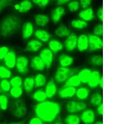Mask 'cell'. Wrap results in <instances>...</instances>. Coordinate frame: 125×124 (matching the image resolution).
Returning <instances> with one entry per match:
<instances>
[{
	"label": "cell",
	"instance_id": "cell-1",
	"mask_svg": "<svg viewBox=\"0 0 125 124\" xmlns=\"http://www.w3.org/2000/svg\"><path fill=\"white\" fill-rule=\"evenodd\" d=\"M34 111L43 123H50L57 119L61 111V106L57 102L46 100L37 104Z\"/></svg>",
	"mask_w": 125,
	"mask_h": 124
},
{
	"label": "cell",
	"instance_id": "cell-2",
	"mask_svg": "<svg viewBox=\"0 0 125 124\" xmlns=\"http://www.w3.org/2000/svg\"><path fill=\"white\" fill-rule=\"evenodd\" d=\"M21 24L19 17L14 15H9L0 22V36L9 37L19 30Z\"/></svg>",
	"mask_w": 125,
	"mask_h": 124
},
{
	"label": "cell",
	"instance_id": "cell-3",
	"mask_svg": "<svg viewBox=\"0 0 125 124\" xmlns=\"http://www.w3.org/2000/svg\"><path fill=\"white\" fill-rule=\"evenodd\" d=\"M78 71V68H71L70 67H62L60 66L55 71L54 80L59 84H64L69 77L73 74H77Z\"/></svg>",
	"mask_w": 125,
	"mask_h": 124
},
{
	"label": "cell",
	"instance_id": "cell-4",
	"mask_svg": "<svg viewBox=\"0 0 125 124\" xmlns=\"http://www.w3.org/2000/svg\"><path fill=\"white\" fill-rule=\"evenodd\" d=\"M87 107L86 104L81 101L71 100L68 101L65 105V109L67 112L72 114L82 112L86 109Z\"/></svg>",
	"mask_w": 125,
	"mask_h": 124
},
{
	"label": "cell",
	"instance_id": "cell-5",
	"mask_svg": "<svg viewBox=\"0 0 125 124\" xmlns=\"http://www.w3.org/2000/svg\"><path fill=\"white\" fill-rule=\"evenodd\" d=\"M89 47L90 51H98L102 49L103 48V41L101 37L96 36L94 34L88 35Z\"/></svg>",
	"mask_w": 125,
	"mask_h": 124
},
{
	"label": "cell",
	"instance_id": "cell-6",
	"mask_svg": "<svg viewBox=\"0 0 125 124\" xmlns=\"http://www.w3.org/2000/svg\"><path fill=\"white\" fill-rule=\"evenodd\" d=\"M28 113L27 107L22 100H17L13 106V114L17 118H22L26 116Z\"/></svg>",
	"mask_w": 125,
	"mask_h": 124
},
{
	"label": "cell",
	"instance_id": "cell-7",
	"mask_svg": "<svg viewBox=\"0 0 125 124\" xmlns=\"http://www.w3.org/2000/svg\"><path fill=\"white\" fill-rule=\"evenodd\" d=\"M39 56L43 60L46 68L50 69L54 61V54L48 48H45L41 51Z\"/></svg>",
	"mask_w": 125,
	"mask_h": 124
},
{
	"label": "cell",
	"instance_id": "cell-8",
	"mask_svg": "<svg viewBox=\"0 0 125 124\" xmlns=\"http://www.w3.org/2000/svg\"><path fill=\"white\" fill-rule=\"evenodd\" d=\"M77 36L75 33H70L64 41L63 46L67 51L71 52L77 49Z\"/></svg>",
	"mask_w": 125,
	"mask_h": 124
},
{
	"label": "cell",
	"instance_id": "cell-9",
	"mask_svg": "<svg viewBox=\"0 0 125 124\" xmlns=\"http://www.w3.org/2000/svg\"><path fill=\"white\" fill-rule=\"evenodd\" d=\"M29 64V58L26 56H20L17 58L16 67L17 71L21 74H26L28 72Z\"/></svg>",
	"mask_w": 125,
	"mask_h": 124
},
{
	"label": "cell",
	"instance_id": "cell-10",
	"mask_svg": "<svg viewBox=\"0 0 125 124\" xmlns=\"http://www.w3.org/2000/svg\"><path fill=\"white\" fill-rule=\"evenodd\" d=\"M80 117L81 122L84 124H94L96 119L95 113L92 109L86 108L82 112Z\"/></svg>",
	"mask_w": 125,
	"mask_h": 124
},
{
	"label": "cell",
	"instance_id": "cell-11",
	"mask_svg": "<svg viewBox=\"0 0 125 124\" xmlns=\"http://www.w3.org/2000/svg\"><path fill=\"white\" fill-rule=\"evenodd\" d=\"M76 91L75 87L63 86L58 91V96L61 99L72 98L75 96Z\"/></svg>",
	"mask_w": 125,
	"mask_h": 124
},
{
	"label": "cell",
	"instance_id": "cell-12",
	"mask_svg": "<svg viewBox=\"0 0 125 124\" xmlns=\"http://www.w3.org/2000/svg\"><path fill=\"white\" fill-rule=\"evenodd\" d=\"M88 35L85 34L80 35L77 39V49L80 52H84L88 49Z\"/></svg>",
	"mask_w": 125,
	"mask_h": 124
},
{
	"label": "cell",
	"instance_id": "cell-13",
	"mask_svg": "<svg viewBox=\"0 0 125 124\" xmlns=\"http://www.w3.org/2000/svg\"><path fill=\"white\" fill-rule=\"evenodd\" d=\"M58 91L57 85L55 80L51 79L47 82L46 84L45 92L46 93L47 98L51 99L55 96Z\"/></svg>",
	"mask_w": 125,
	"mask_h": 124
},
{
	"label": "cell",
	"instance_id": "cell-14",
	"mask_svg": "<svg viewBox=\"0 0 125 124\" xmlns=\"http://www.w3.org/2000/svg\"><path fill=\"white\" fill-rule=\"evenodd\" d=\"M58 62L61 67H70L74 63V58L69 54L62 53L58 56Z\"/></svg>",
	"mask_w": 125,
	"mask_h": 124
},
{
	"label": "cell",
	"instance_id": "cell-15",
	"mask_svg": "<svg viewBox=\"0 0 125 124\" xmlns=\"http://www.w3.org/2000/svg\"><path fill=\"white\" fill-rule=\"evenodd\" d=\"M101 75L98 70H94L92 71L91 75L90 76L87 84L90 88H96L98 86L100 79L101 77Z\"/></svg>",
	"mask_w": 125,
	"mask_h": 124
},
{
	"label": "cell",
	"instance_id": "cell-16",
	"mask_svg": "<svg viewBox=\"0 0 125 124\" xmlns=\"http://www.w3.org/2000/svg\"><path fill=\"white\" fill-rule=\"evenodd\" d=\"M31 66L33 70L36 71H43L46 68L43 60L39 56H34L31 58Z\"/></svg>",
	"mask_w": 125,
	"mask_h": 124
},
{
	"label": "cell",
	"instance_id": "cell-17",
	"mask_svg": "<svg viewBox=\"0 0 125 124\" xmlns=\"http://www.w3.org/2000/svg\"><path fill=\"white\" fill-rule=\"evenodd\" d=\"M80 19L88 22L92 21L95 19L94 10L91 7L83 9L78 13Z\"/></svg>",
	"mask_w": 125,
	"mask_h": 124
},
{
	"label": "cell",
	"instance_id": "cell-18",
	"mask_svg": "<svg viewBox=\"0 0 125 124\" xmlns=\"http://www.w3.org/2000/svg\"><path fill=\"white\" fill-rule=\"evenodd\" d=\"M4 63L8 68H14L16 67L17 60L16 54L13 51H9L3 59Z\"/></svg>",
	"mask_w": 125,
	"mask_h": 124
},
{
	"label": "cell",
	"instance_id": "cell-19",
	"mask_svg": "<svg viewBox=\"0 0 125 124\" xmlns=\"http://www.w3.org/2000/svg\"><path fill=\"white\" fill-rule=\"evenodd\" d=\"M65 10L61 6L55 8L51 12V18L52 22L55 23H57L60 22L65 14Z\"/></svg>",
	"mask_w": 125,
	"mask_h": 124
},
{
	"label": "cell",
	"instance_id": "cell-20",
	"mask_svg": "<svg viewBox=\"0 0 125 124\" xmlns=\"http://www.w3.org/2000/svg\"><path fill=\"white\" fill-rule=\"evenodd\" d=\"M34 26L31 22H27L23 25L22 30V36L23 39H29L34 33Z\"/></svg>",
	"mask_w": 125,
	"mask_h": 124
},
{
	"label": "cell",
	"instance_id": "cell-21",
	"mask_svg": "<svg viewBox=\"0 0 125 124\" xmlns=\"http://www.w3.org/2000/svg\"><path fill=\"white\" fill-rule=\"evenodd\" d=\"M48 48L54 54H57V53L60 52L64 48L63 44L61 41L56 39H52L49 40L48 41Z\"/></svg>",
	"mask_w": 125,
	"mask_h": 124
},
{
	"label": "cell",
	"instance_id": "cell-22",
	"mask_svg": "<svg viewBox=\"0 0 125 124\" xmlns=\"http://www.w3.org/2000/svg\"><path fill=\"white\" fill-rule=\"evenodd\" d=\"M43 46V43L41 41L38 39H33L27 43L25 49L29 52H36L40 50Z\"/></svg>",
	"mask_w": 125,
	"mask_h": 124
},
{
	"label": "cell",
	"instance_id": "cell-23",
	"mask_svg": "<svg viewBox=\"0 0 125 124\" xmlns=\"http://www.w3.org/2000/svg\"><path fill=\"white\" fill-rule=\"evenodd\" d=\"M90 90L88 87H81L76 89L75 96L79 101H85L89 97Z\"/></svg>",
	"mask_w": 125,
	"mask_h": 124
},
{
	"label": "cell",
	"instance_id": "cell-24",
	"mask_svg": "<svg viewBox=\"0 0 125 124\" xmlns=\"http://www.w3.org/2000/svg\"><path fill=\"white\" fill-rule=\"evenodd\" d=\"M34 35L37 39L44 43L48 42L51 38L50 33L43 29H37L35 32Z\"/></svg>",
	"mask_w": 125,
	"mask_h": 124
},
{
	"label": "cell",
	"instance_id": "cell-25",
	"mask_svg": "<svg viewBox=\"0 0 125 124\" xmlns=\"http://www.w3.org/2000/svg\"><path fill=\"white\" fill-rule=\"evenodd\" d=\"M81 83L77 74H73L69 77L64 83L63 86L71 87H79L81 85Z\"/></svg>",
	"mask_w": 125,
	"mask_h": 124
},
{
	"label": "cell",
	"instance_id": "cell-26",
	"mask_svg": "<svg viewBox=\"0 0 125 124\" xmlns=\"http://www.w3.org/2000/svg\"><path fill=\"white\" fill-rule=\"evenodd\" d=\"M92 71L90 68L86 67L82 68L81 70L78 71L77 74L82 83H87L91 75Z\"/></svg>",
	"mask_w": 125,
	"mask_h": 124
},
{
	"label": "cell",
	"instance_id": "cell-27",
	"mask_svg": "<svg viewBox=\"0 0 125 124\" xmlns=\"http://www.w3.org/2000/svg\"><path fill=\"white\" fill-rule=\"evenodd\" d=\"M36 24L41 27L47 26L49 22L50 19L48 16L43 14H38L34 16Z\"/></svg>",
	"mask_w": 125,
	"mask_h": 124
},
{
	"label": "cell",
	"instance_id": "cell-28",
	"mask_svg": "<svg viewBox=\"0 0 125 124\" xmlns=\"http://www.w3.org/2000/svg\"><path fill=\"white\" fill-rule=\"evenodd\" d=\"M70 33V29L66 26L63 24L59 26L55 31V35L61 38L67 37Z\"/></svg>",
	"mask_w": 125,
	"mask_h": 124
},
{
	"label": "cell",
	"instance_id": "cell-29",
	"mask_svg": "<svg viewBox=\"0 0 125 124\" xmlns=\"http://www.w3.org/2000/svg\"><path fill=\"white\" fill-rule=\"evenodd\" d=\"M35 87L41 88L46 85L47 82V77L43 74L39 73L36 74L34 78Z\"/></svg>",
	"mask_w": 125,
	"mask_h": 124
},
{
	"label": "cell",
	"instance_id": "cell-30",
	"mask_svg": "<svg viewBox=\"0 0 125 124\" xmlns=\"http://www.w3.org/2000/svg\"><path fill=\"white\" fill-rule=\"evenodd\" d=\"M103 98L102 94L98 92L94 93L90 97V103L94 107H97L103 103Z\"/></svg>",
	"mask_w": 125,
	"mask_h": 124
},
{
	"label": "cell",
	"instance_id": "cell-31",
	"mask_svg": "<svg viewBox=\"0 0 125 124\" xmlns=\"http://www.w3.org/2000/svg\"><path fill=\"white\" fill-rule=\"evenodd\" d=\"M71 25L75 29L83 30L87 28L88 24L87 22L80 19L73 20L71 22Z\"/></svg>",
	"mask_w": 125,
	"mask_h": 124
},
{
	"label": "cell",
	"instance_id": "cell-32",
	"mask_svg": "<svg viewBox=\"0 0 125 124\" xmlns=\"http://www.w3.org/2000/svg\"><path fill=\"white\" fill-rule=\"evenodd\" d=\"M24 90L27 93H30L33 91L35 87L34 78L29 77L26 78L23 81Z\"/></svg>",
	"mask_w": 125,
	"mask_h": 124
},
{
	"label": "cell",
	"instance_id": "cell-33",
	"mask_svg": "<svg viewBox=\"0 0 125 124\" xmlns=\"http://www.w3.org/2000/svg\"><path fill=\"white\" fill-rule=\"evenodd\" d=\"M32 98L38 102H42L46 101L47 98V96L44 91L39 89L34 92L32 96Z\"/></svg>",
	"mask_w": 125,
	"mask_h": 124
},
{
	"label": "cell",
	"instance_id": "cell-34",
	"mask_svg": "<svg viewBox=\"0 0 125 124\" xmlns=\"http://www.w3.org/2000/svg\"><path fill=\"white\" fill-rule=\"evenodd\" d=\"M81 122L80 117L76 114L70 113L64 120V123L67 124H79Z\"/></svg>",
	"mask_w": 125,
	"mask_h": 124
},
{
	"label": "cell",
	"instance_id": "cell-35",
	"mask_svg": "<svg viewBox=\"0 0 125 124\" xmlns=\"http://www.w3.org/2000/svg\"><path fill=\"white\" fill-rule=\"evenodd\" d=\"M19 5L20 9L18 11L21 13H26L30 11L33 7V4L30 0H23Z\"/></svg>",
	"mask_w": 125,
	"mask_h": 124
},
{
	"label": "cell",
	"instance_id": "cell-36",
	"mask_svg": "<svg viewBox=\"0 0 125 124\" xmlns=\"http://www.w3.org/2000/svg\"><path fill=\"white\" fill-rule=\"evenodd\" d=\"M90 63L94 66L101 67L103 64V57L100 55H94L89 59Z\"/></svg>",
	"mask_w": 125,
	"mask_h": 124
},
{
	"label": "cell",
	"instance_id": "cell-37",
	"mask_svg": "<svg viewBox=\"0 0 125 124\" xmlns=\"http://www.w3.org/2000/svg\"><path fill=\"white\" fill-rule=\"evenodd\" d=\"M10 94L14 98H19L21 97L23 93V89L21 87H13L10 90Z\"/></svg>",
	"mask_w": 125,
	"mask_h": 124
},
{
	"label": "cell",
	"instance_id": "cell-38",
	"mask_svg": "<svg viewBox=\"0 0 125 124\" xmlns=\"http://www.w3.org/2000/svg\"><path fill=\"white\" fill-rule=\"evenodd\" d=\"M11 72L9 68L4 66L0 65V78L6 79L9 78L11 76Z\"/></svg>",
	"mask_w": 125,
	"mask_h": 124
},
{
	"label": "cell",
	"instance_id": "cell-39",
	"mask_svg": "<svg viewBox=\"0 0 125 124\" xmlns=\"http://www.w3.org/2000/svg\"><path fill=\"white\" fill-rule=\"evenodd\" d=\"M80 7L79 2L76 0L71 1L68 3V10L71 12H75L78 11Z\"/></svg>",
	"mask_w": 125,
	"mask_h": 124
},
{
	"label": "cell",
	"instance_id": "cell-40",
	"mask_svg": "<svg viewBox=\"0 0 125 124\" xmlns=\"http://www.w3.org/2000/svg\"><path fill=\"white\" fill-rule=\"evenodd\" d=\"M9 100L7 97L4 94L0 95V108L5 111L8 107Z\"/></svg>",
	"mask_w": 125,
	"mask_h": 124
},
{
	"label": "cell",
	"instance_id": "cell-41",
	"mask_svg": "<svg viewBox=\"0 0 125 124\" xmlns=\"http://www.w3.org/2000/svg\"><path fill=\"white\" fill-rule=\"evenodd\" d=\"M12 87H21L23 84V80L19 76H15L11 79L10 81Z\"/></svg>",
	"mask_w": 125,
	"mask_h": 124
},
{
	"label": "cell",
	"instance_id": "cell-42",
	"mask_svg": "<svg viewBox=\"0 0 125 124\" xmlns=\"http://www.w3.org/2000/svg\"><path fill=\"white\" fill-rule=\"evenodd\" d=\"M14 0H0V14L6 8L13 4Z\"/></svg>",
	"mask_w": 125,
	"mask_h": 124
},
{
	"label": "cell",
	"instance_id": "cell-43",
	"mask_svg": "<svg viewBox=\"0 0 125 124\" xmlns=\"http://www.w3.org/2000/svg\"><path fill=\"white\" fill-rule=\"evenodd\" d=\"M0 87L3 91L7 92L9 91L11 89V84L9 81L4 79L0 81Z\"/></svg>",
	"mask_w": 125,
	"mask_h": 124
},
{
	"label": "cell",
	"instance_id": "cell-44",
	"mask_svg": "<svg viewBox=\"0 0 125 124\" xmlns=\"http://www.w3.org/2000/svg\"><path fill=\"white\" fill-rule=\"evenodd\" d=\"M93 34L101 37L103 35V25L99 23L95 25L93 30Z\"/></svg>",
	"mask_w": 125,
	"mask_h": 124
},
{
	"label": "cell",
	"instance_id": "cell-45",
	"mask_svg": "<svg viewBox=\"0 0 125 124\" xmlns=\"http://www.w3.org/2000/svg\"><path fill=\"white\" fill-rule=\"evenodd\" d=\"M35 4L39 6L41 9L46 7L50 3V0H32Z\"/></svg>",
	"mask_w": 125,
	"mask_h": 124
},
{
	"label": "cell",
	"instance_id": "cell-46",
	"mask_svg": "<svg viewBox=\"0 0 125 124\" xmlns=\"http://www.w3.org/2000/svg\"><path fill=\"white\" fill-rule=\"evenodd\" d=\"M9 51L7 46H2L0 47V60H3Z\"/></svg>",
	"mask_w": 125,
	"mask_h": 124
},
{
	"label": "cell",
	"instance_id": "cell-47",
	"mask_svg": "<svg viewBox=\"0 0 125 124\" xmlns=\"http://www.w3.org/2000/svg\"><path fill=\"white\" fill-rule=\"evenodd\" d=\"M92 0H80V7L83 9L90 7L92 3Z\"/></svg>",
	"mask_w": 125,
	"mask_h": 124
},
{
	"label": "cell",
	"instance_id": "cell-48",
	"mask_svg": "<svg viewBox=\"0 0 125 124\" xmlns=\"http://www.w3.org/2000/svg\"><path fill=\"white\" fill-rule=\"evenodd\" d=\"M43 121L38 117H32L30 119L29 123L30 124H43Z\"/></svg>",
	"mask_w": 125,
	"mask_h": 124
},
{
	"label": "cell",
	"instance_id": "cell-49",
	"mask_svg": "<svg viewBox=\"0 0 125 124\" xmlns=\"http://www.w3.org/2000/svg\"><path fill=\"white\" fill-rule=\"evenodd\" d=\"M96 16L97 18L101 22H103L104 15H103V8L100 7L97 11Z\"/></svg>",
	"mask_w": 125,
	"mask_h": 124
},
{
	"label": "cell",
	"instance_id": "cell-50",
	"mask_svg": "<svg viewBox=\"0 0 125 124\" xmlns=\"http://www.w3.org/2000/svg\"><path fill=\"white\" fill-rule=\"evenodd\" d=\"M97 113L99 115L103 116L104 114L103 111V104L102 103L97 107Z\"/></svg>",
	"mask_w": 125,
	"mask_h": 124
},
{
	"label": "cell",
	"instance_id": "cell-51",
	"mask_svg": "<svg viewBox=\"0 0 125 124\" xmlns=\"http://www.w3.org/2000/svg\"><path fill=\"white\" fill-rule=\"evenodd\" d=\"M71 0H57V4L59 6H63L70 2Z\"/></svg>",
	"mask_w": 125,
	"mask_h": 124
},
{
	"label": "cell",
	"instance_id": "cell-52",
	"mask_svg": "<svg viewBox=\"0 0 125 124\" xmlns=\"http://www.w3.org/2000/svg\"><path fill=\"white\" fill-rule=\"evenodd\" d=\"M104 80H103V77L102 76H101V79H100L99 84H98V87H99L101 89H103L104 87Z\"/></svg>",
	"mask_w": 125,
	"mask_h": 124
},
{
	"label": "cell",
	"instance_id": "cell-53",
	"mask_svg": "<svg viewBox=\"0 0 125 124\" xmlns=\"http://www.w3.org/2000/svg\"><path fill=\"white\" fill-rule=\"evenodd\" d=\"M14 8L16 10L19 11V9H20V5L19 4H16L14 6Z\"/></svg>",
	"mask_w": 125,
	"mask_h": 124
},
{
	"label": "cell",
	"instance_id": "cell-54",
	"mask_svg": "<svg viewBox=\"0 0 125 124\" xmlns=\"http://www.w3.org/2000/svg\"><path fill=\"white\" fill-rule=\"evenodd\" d=\"M95 123L96 124H103V122L102 121H101L98 120V121L95 122Z\"/></svg>",
	"mask_w": 125,
	"mask_h": 124
}]
</instances>
